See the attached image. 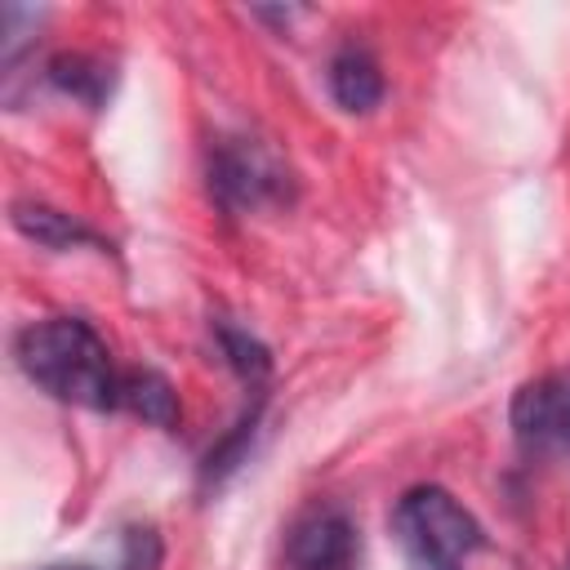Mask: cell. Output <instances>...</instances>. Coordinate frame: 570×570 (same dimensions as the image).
Masks as SVG:
<instances>
[{
    "instance_id": "cell-1",
    "label": "cell",
    "mask_w": 570,
    "mask_h": 570,
    "mask_svg": "<svg viewBox=\"0 0 570 570\" xmlns=\"http://www.w3.org/2000/svg\"><path fill=\"white\" fill-rule=\"evenodd\" d=\"M22 374L49 396L85 410H120V374L107 343L80 316H45L18 334Z\"/></svg>"
},
{
    "instance_id": "cell-2",
    "label": "cell",
    "mask_w": 570,
    "mask_h": 570,
    "mask_svg": "<svg viewBox=\"0 0 570 570\" xmlns=\"http://www.w3.org/2000/svg\"><path fill=\"white\" fill-rule=\"evenodd\" d=\"M392 534L410 570H463V561L481 548L476 517L441 485L405 490L392 512Z\"/></svg>"
},
{
    "instance_id": "cell-3",
    "label": "cell",
    "mask_w": 570,
    "mask_h": 570,
    "mask_svg": "<svg viewBox=\"0 0 570 570\" xmlns=\"http://www.w3.org/2000/svg\"><path fill=\"white\" fill-rule=\"evenodd\" d=\"M209 191L232 214H263L294 200V174L267 142L223 138L209 151Z\"/></svg>"
},
{
    "instance_id": "cell-4",
    "label": "cell",
    "mask_w": 570,
    "mask_h": 570,
    "mask_svg": "<svg viewBox=\"0 0 570 570\" xmlns=\"http://www.w3.org/2000/svg\"><path fill=\"white\" fill-rule=\"evenodd\" d=\"M285 570H361V530L343 508H307L281 552Z\"/></svg>"
},
{
    "instance_id": "cell-5",
    "label": "cell",
    "mask_w": 570,
    "mask_h": 570,
    "mask_svg": "<svg viewBox=\"0 0 570 570\" xmlns=\"http://www.w3.org/2000/svg\"><path fill=\"white\" fill-rule=\"evenodd\" d=\"M512 436L525 454H570V374H543L517 387Z\"/></svg>"
},
{
    "instance_id": "cell-6",
    "label": "cell",
    "mask_w": 570,
    "mask_h": 570,
    "mask_svg": "<svg viewBox=\"0 0 570 570\" xmlns=\"http://www.w3.org/2000/svg\"><path fill=\"white\" fill-rule=\"evenodd\" d=\"M325 80H330V94L343 111H374L383 98V71H379L374 53L361 45H343L330 58Z\"/></svg>"
},
{
    "instance_id": "cell-7",
    "label": "cell",
    "mask_w": 570,
    "mask_h": 570,
    "mask_svg": "<svg viewBox=\"0 0 570 570\" xmlns=\"http://www.w3.org/2000/svg\"><path fill=\"white\" fill-rule=\"evenodd\" d=\"M9 218H13V227H18L27 240H36V245H45V249H80V245H98V236H94L76 214L53 209V205H45V200H18Z\"/></svg>"
},
{
    "instance_id": "cell-8",
    "label": "cell",
    "mask_w": 570,
    "mask_h": 570,
    "mask_svg": "<svg viewBox=\"0 0 570 570\" xmlns=\"http://www.w3.org/2000/svg\"><path fill=\"white\" fill-rule=\"evenodd\" d=\"M120 410L138 414L142 423L174 428V419H178V392L156 370H125L120 374Z\"/></svg>"
},
{
    "instance_id": "cell-9",
    "label": "cell",
    "mask_w": 570,
    "mask_h": 570,
    "mask_svg": "<svg viewBox=\"0 0 570 570\" xmlns=\"http://www.w3.org/2000/svg\"><path fill=\"white\" fill-rule=\"evenodd\" d=\"M45 71L62 94H71V98H80L89 107H98L111 94V67L89 58V53H58V58H49Z\"/></svg>"
},
{
    "instance_id": "cell-10",
    "label": "cell",
    "mask_w": 570,
    "mask_h": 570,
    "mask_svg": "<svg viewBox=\"0 0 570 570\" xmlns=\"http://www.w3.org/2000/svg\"><path fill=\"white\" fill-rule=\"evenodd\" d=\"M218 347H223V356H227V365L240 374V379H263L267 374V347L258 343V338H249L245 330H236V325H218Z\"/></svg>"
},
{
    "instance_id": "cell-11",
    "label": "cell",
    "mask_w": 570,
    "mask_h": 570,
    "mask_svg": "<svg viewBox=\"0 0 570 570\" xmlns=\"http://www.w3.org/2000/svg\"><path fill=\"white\" fill-rule=\"evenodd\" d=\"M49 570H89V566H49Z\"/></svg>"
},
{
    "instance_id": "cell-12",
    "label": "cell",
    "mask_w": 570,
    "mask_h": 570,
    "mask_svg": "<svg viewBox=\"0 0 570 570\" xmlns=\"http://www.w3.org/2000/svg\"><path fill=\"white\" fill-rule=\"evenodd\" d=\"M566 570H570V566H566Z\"/></svg>"
}]
</instances>
